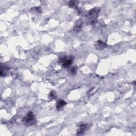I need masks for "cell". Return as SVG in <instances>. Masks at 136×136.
<instances>
[{"label":"cell","instance_id":"cell-6","mask_svg":"<svg viewBox=\"0 0 136 136\" xmlns=\"http://www.w3.org/2000/svg\"><path fill=\"white\" fill-rule=\"evenodd\" d=\"M49 97L51 98H52V99L56 98V93H55L54 91H51V92L50 93V94H49Z\"/></svg>","mask_w":136,"mask_h":136},{"label":"cell","instance_id":"cell-4","mask_svg":"<svg viewBox=\"0 0 136 136\" xmlns=\"http://www.w3.org/2000/svg\"><path fill=\"white\" fill-rule=\"evenodd\" d=\"M89 128V126L87 124H82L80 126L78 131L77 135H82L84 134V132L86 131Z\"/></svg>","mask_w":136,"mask_h":136},{"label":"cell","instance_id":"cell-8","mask_svg":"<svg viewBox=\"0 0 136 136\" xmlns=\"http://www.w3.org/2000/svg\"><path fill=\"white\" fill-rule=\"evenodd\" d=\"M70 71V72L72 73V74H75L76 73L77 70H76V69L74 67H72V68H71Z\"/></svg>","mask_w":136,"mask_h":136},{"label":"cell","instance_id":"cell-2","mask_svg":"<svg viewBox=\"0 0 136 136\" xmlns=\"http://www.w3.org/2000/svg\"><path fill=\"white\" fill-rule=\"evenodd\" d=\"M73 60L74 57L72 56H70L69 57L63 56L60 58L59 62L61 64L63 67L69 68L73 63Z\"/></svg>","mask_w":136,"mask_h":136},{"label":"cell","instance_id":"cell-3","mask_svg":"<svg viewBox=\"0 0 136 136\" xmlns=\"http://www.w3.org/2000/svg\"><path fill=\"white\" fill-rule=\"evenodd\" d=\"M66 102L62 99L58 100L56 103V108L58 111H60L66 105Z\"/></svg>","mask_w":136,"mask_h":136},{"label":"cell","instance_id":"cell-5","mask_svg":"<svg viewBox=\"0 0 136 136\" xmlns=\"http://www.w3.org/2000/svg\"><path fill=\"white\" fill-rule=\"evenodd\" d=\"M107 46V45L105 43H104V42H103L101 40H98L97 41L96 43V47L97 49H103L104 48H106Z\"/></svg>","mask_w":136,"mask_h":136},{"label":"cell","instance_id":"cell-1","mask_svg":"<svg viewBox=\"0 0 136 136\" xmlns=\"http://www.w3.org/2000/svg\"><path fill=\"white\" fill-rule=\"evenodd\" d=\"M23 122L24 125L27 126H32L36 123L35 116L32 112H29L25 115L23 119Z\"/></svg>","mask_w":136,"mask_h":136},{"label":"cell","instance_id":"cell-7","mask_svg":"<svg viewBox=\"0 0 136 136\" xmlns=\"http://www.w3.org/2000/svg\"><path fill=\"white\" fill-rule=\"evenodd\" d=\"M76 4V1H70L69 3V7H71V8H72V7H74V6Z\"/></svg>","mask_w":136,"mask_h":136}]
</instances>
